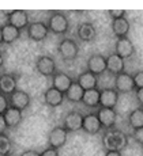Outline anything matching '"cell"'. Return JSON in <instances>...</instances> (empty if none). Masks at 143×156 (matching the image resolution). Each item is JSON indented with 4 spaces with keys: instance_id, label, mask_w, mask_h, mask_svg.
Masks as SVG:
<instances>
[{
    "instance_id": "16",
    "label": "cell",
    "mask_w": 143,
    "mask_h": 156,
    "mask_svg": "<svg viewBox=\"0 0 143 156\" xmlns=\"http://www.w3.org/2000/svg\"><path fill=\"white\" fill-rule=\"evenodd\" d=\"M119 97H120V94H119L115 88L101 90V95H100V107L115 109V107L117 106Z\"/></svg>"
},
{
    "instance_id": "23",
    "label": "cell",
    "mask_w": 143,
    "mask_h": 156,
    "mask_svg": "<svg viewBox=\"0 0 143 156\" xmlns=\"http://www.w3.org/2000/svg\"><path fill=\"white\" fill-rule=\"evenodd\" d=\"M130 22L127 18H121V19L112 20V31L117 38H124L127 37L130 31Z\"/></svg>"
},
{
    "instance_id": "3",
    "label": "cell",
    "mask_w": 143,
    "mask_h": 156,
    "mask_svg": "<svg viewBox=\"0 0 143 156\" xmlns=\"http://www.w3.org/2000/svg\"><path fill=\"white\" fill-rule=\"evenodd\" d=\"M57 52L66 61H72L79 55V46L72 38H63L57 45Z\"/></svg>"
},
{
    "instance_id": "34",
    "label": "cell",
    "mask_w": 143,
    "mask_h": 156,
    "mask_svg": "<svg viewBox=\"0 0 143 156\" xmlns=\"http://www.w3.org/2000/svg\"><path fill=\"white\" fill-rule=\"evenodd\" d=\"M8 129L7 124H6V119H4V115L0 114V134H6V130Z\"/></svg>"
},
{
    "instance_id": "24",
    "label": "cell",
    "mask_w": 143,
    "mask_h": 156,
    "mask_svg": "<svg viewBox=\"0 0 143 156\" xmlns=\"http://www.w3.org/2000/svg\"><path fill=\"white\" fill-rule=\"evenodd\" d=\"M2 29H3V41L7 45H11V44H14L15 41H18L21 34H22L21 30H18L17 27H14V26L8 25V23H4V25L2 26Z\"/></svg>"
},
{
    "instance_id": "28",
    "label": "cell",
    "mask_w": 143,
    "mask_h": 156,
    "mask_svg": "<svg viewBox=\"0 0 143 156\" xmlns=\"http://www.w3.org/2000/svg\"><path fill=\"white\" fill-rule=\"evenodd\" d=\"M14 144L7 134H0V156H10Z\"/></svg>"
},
{
    "instance_id": "9",
    "label": "cell",
    "mask_w": 143,
    "mask_h": 156,
    "mask_svg": "<svg viewBox=\"0 0 143 156\" xmlns=\"http://www.w3.org/2000/svg\"><path fill=\"white\" fill-rule=\"evenodd\" d=\"M83 118L85 115L81 114L77 110H71L66 114L64 119H63V128L67 132H78L82 129L83 125Z\"/></svg>"
},
{
    "instance_id": "33",
    "label": "cell",
    "mask_w": 143,
    "mask_h": 156,
    "mask_svg": "<svg viewBox=\"0 0 143 156\" xmlns=\"http://www.w3.org/2000/svg\"><path fill=\"white\" fill-rule=\"evenodd\" d=\"M41 156H60V154H59V149L48 147L47 149H44V151L41 152Z\"/></svg>"
},
{
    "instance_id": "30",
    "label": "cell",
    "mask_w": 143,
    "mask_h": 156,
    "mask_svg": "<svg viewBox=\"0 0 143 156\" xmlns=\"http://www.w3.org/2000/svg\"><path fill=\"white\" fill-rule=\"evenodd\" d=\"M126 14H127L126 10H109V11H108V15L112 18V20L126 18Z\"/></svg>"
},
{
    "instance_id": "38",
    "label": "cell",
    "mask_w": 143,
    "mask_h": 156,
    "mask_svg": "<svg viewBox=\"0 0 143 156\" xmlns=\"http://www.w3.org/2000/svg\"><path fill=\"white\" fill-rule=\"evenodd\" d=\"M3 65H4V55H3V52L0 50V71H2Z\"/></svg>"
},
{
    "instance_id": "12",
    "label": "cell",
    "mask_w": 143,
    "mask_h": 156,
    "mask_svg": "<svg viewBox=\"0 0 143 156\" xmlns=\"http://www.w3.org/2000/svg\"><path fill=\"white\" fill-rule=\"evenodd\" d=\"M115 53L119 57H121L123 60L131 58V57L135 55V46H134L132 41L128 37L117 38L116 45H115Z\"/></svg>"
},
{
    "instance_id": "18",
    "label": "cell",
    "mask_w": 143,
    "mask_h": 156,
    "mask_svg": "<svg viewBox=\"0 0 143 156\" xmlns=\"http://www.w3.org/2000/svg\"><path fill=\"white\" fill-rule=\"evenodd\" d=\"M77 37L83 42H93L97 37V30L93 23L83 22L78 26L77 29Z\"/></svg>"
},
{
    "instance_id": "8",
    "label": "cell",
    "mask_w": 143,
    "mask_h": 156,
    "mask_svg": "<svg viewBox=\"0 0 143 156\" xmlns=\"http://www.w3.org/2000/svg\"><path fill=\"white\" fill-rule=\"evenodd\" d=\"M115 90L119 94H128L136 90L135 82H134V75H130L127 72L117 75L115 77Z\"/></svg>"
},
{
    "instance_id": "29",
    "label": "cell",
    "mask_w": 143,
    "mask_h": 156,
    "mask_svg": "<svg viewBox=\"0 0 143 156\" xmlns=\"http://www.w3.org/2000/svg\"><path fill=\"white\" fill-rule=\"evenodd\" d=\"M10 107V101H8V97H6V95H3L2 92H0V114H4L7 112V109Z\"/></svg>"
},
{
    "instance_id": "4",
    "label": "cell",
    "mask_w": 143,
    "mask_h": 156,
    "mask_svg": "<svg viewBox=\"0 0 143 156\" xmlns=\"http://www.w3.org/2000/svg\"><path fill=\"white\" fill-rule=\"evenodd\" d=\"M6 23L14 26L18 30H25L27 29V26L30 25V19H29V12L23 10H15L6 12Z\"/></svg>"
},
{
    "instance_id": "15",
    "label": "cell",
    "mask_w": 143,
    "mask_h": 156,
    "mask_svg": "<svg viewBox=\"0 0 143 156\" xmlns=\"http://www.w3.org/2000/svg\"><path fill=\"white\" fill-rule=\"evenodd\" d=\"M102 124L100 118L97 117V113H89L85 115L83 125H82V130H85L89 134H97L102 130Z\"/></svg>"
},
{
    "instance_id": "6",
    "label": "cell",
    "mask_w": 143,
    "mask_h": 156,
    "mask_svg": "<svg viewBox=\"0 0 143 156\" xmlns=\"http://www.w3.org/2000/svg\"><path fill=\"white\" fill-rule=\"evenodd\" d=\"M67 139H68V132L63 126H55L48 134V147L60 149L66 145Z\"/></svg>"
},
{
    "instance_id": "36",
    "label": "cell",
    "mask_w": 143,
    "mask_h": 156,
    "mask_svg": "<svg viewBox=\"0 0 143 156\" xmlns=\"http://www.w3.org/2000/svg\"><path fill=\"white\" fill-rule=\"evenodd\" d=\"M21 156H41V152L36 151V149H26L21 154Z\"/></svg>"
},
{
    "instance_id": "20",
    "label": "cell",
    "mask_w": 143,
    "mask_h": 156,
    "mask_svg": "<svg viewBox=\"0 0 143 156\" xmlns=\"http://www.w3.org/2000/svg\"><path fill=\"white\" fill-rule=\"evenodd\" d=\"M77 83L85 91H89V90H96L98 86V76L94 73H91L89 71H83L81 75L78 76Z\"/></svg>"
},
{
    "instance_id": "13",
    "label": "cell",
    "mask_w": 143,
    "mask_h": 156,
    "mask_svg": "<svg viewBox=\"0 0 143 156\" xmlns=\"http://www.w3.org/2000/svg\"><path fill=\"white\" fill-rule=\"evenodd\" d=\"M97 117L100 118L102 126H104L106 130H108V129H113L117 122V113L115 109L98 107V110H97Z\"/></svg>"
},
{
    "instance_id": "27",
    "label": "cell",
    "mask_w": 143,
    "mask_h": 156,
    "mask_svg": "<svg viewBox=\"0 0 143 156\" xmlns=\"http://www.w3.org/2000/svg\"><path fill=\"white\" fill-rule=\"evenodd\" d=\"M128 124L134 130L143 128V107H136L128 114Z\"/></svg>"
},
{
    "instance_id": "32",
    "label": "cell",
    "mask_w": 143,
    "mask_h": 156,
    "mask_svg": "<svg viewBox=\"0 0 143 156\" xmlns=\"http://www.w3.org/2000/svg\"><path fill=\"white\" fill-rule=\"evenodd\" d=\"M132 137L135 139V141L138 144H141V145H143V128L141 129H135L132 133Z\"/></svg>"
},
{
    "instance_id": "17",
    "label": "cell",
    "mask_w": 143,
    "mask_h": 156,
    "mask_svg": "<svg viewBox=\"0 0 143 156\" xmlns=\"http://www.w3.org/2000/svg\"><path fill=\"white\" fill-rule=\"evenodd\" d=\"M74 82L75 80L72 79L70 75L64 73V72H56L52 77V87H55L56 90H59V91L63 92V94H66Z\"/></svg>"
},
{
    "instance_id": "21",
    "label": "cell",
    "mask_w": 143,
    "mask_h": 156,
    "mask_svg": "<svg viewBox=\"0 0 143 156\" xmlns=\"http://www.w3.org/2000/svg\"><path fill=\"white\" fill-rule=\"evenodd\" d=\"M124 68H126V62L121 57H119L116 53H112L106 57V71L111 72L113 75H120L124 72Z\"/></svg>"
},
{
    "instance_id": "14",
    "label": "cell",
    "mask_w": 143,
    "mask_h": 156,
    "mask_svg": "<svg viewBox=\"0 0 143 156\" xmlns=\"http://www.w3.org/2000/svg\"><path fill=\"white\" fill-rule=\"evenodd\" d=\"M18 90V79L14 73H2L0 75V92L6 97H10Z\"/></svg>"
},
{
    "instance_id": "25",
    "label": "cell",
    "mask_w": 143,
    "mask_h": 156,
    "mask_svg": "<svg viewBox=\"0 0 143 156\" xmlns=\"http://www.w3.org/2000/svg\"><path fill=\"white\" fill-rule=\"evenodd\" d=\"M100 95H101V91H100L98 88L85 91L82 103L86 107H90V109H96V107L98 109L100 107Z\"/></svg>"
},
{
    "instance_id": "1",
    "label": "cell",
    "mask_w": 143,
    "mask_h": 156,
    "mask_svg": "<svg viewBox=\"0 0 143 156\" xmlns=\"http://www.w3.org/2000/svg\"><path fill=\"white\" fill-rule=\"evenodd\" d=\"M128 137L119 129H108L102 134V145L106 151H123L127 147Z\"/></svg>"
},
{
    "instance_id": "2",
    "label": "cell",
    "mask_w": 143,
    "mask_h": 156,
    "mask_svg": "<svg viewBox=\"0 0 143 156\" xmlns=\"http://www.w3.org/2000/svg\"><path fill=\"white\" fill-rule=\"evenodd\" d=\"M47 26L49 29V31L53 33V34L64 35L68 33L70 22L64 12H62V11H52L49 14V18H48Z\"/></svg>"
},
{
    "instance_id": "35",
    "label": "cell",
    "mask_w": 143,
    "mask_h": 156,
    "mask_svg": "<svg viewBox=\"0 0 143 156\" xmlns=\"http://www.w3.org/2000/svg\"><path fill=\"white\" fill-rule=\"evenodd\" d=\"M135 95H136V101H138L139 106L143 107V88H139L135 91Z\"/></svg>"
},
{
    "instance_id": "11",
    "label": "cell",
    "mask_w": 143,
    "mask_h": 156,
    "mask_svg": "<svg viewBox=\"0 0 143 156\" xmlns=\"http://www.w3.org/2000/svg\"><path fill=\"white\" fill-rule=\"evenodd\" d=\"M86 68L87 71L94 75H102L106 72V57H104L100 53H94L91 55L86 61Z\"/></svg>"
},
{
    "instance_id": "19",
    "label": "cell",
    "mask_w": 143,
    "mask_h": 156,
    "mask_svg": "<svg viewBox=\"0 0 143 156\" xmlns=\"http://www.w3.org/2000/svg\"><path fill=\"white\" fill-rule=\"evenodd\" d=\"M66 95L56 90L55 87H49L47 91L44 92V103L49 107H57L64 102Z\"/></svg>"
},
{
    "instance_id": "5",
    "label": "cell",
    "mask_w": 143,
    "mask_h": 156,
    "mask_svg": "<svg viewBox=\"0 0 143 156\" xmlns=\"http://www.w3.org/2000/svg\"><path fill=\"white\" fill-rule=\"evenodd\" d=\"M27 37L32 41L36 42H41V41L47 40L48 34H49V29H48L47 23L44 22H30V25L26 29Z\"/></svg>"
},
{
    "instance_id": "37",
    "label": "cell",
    "mask_w": 143,
    "mask_h": 156,
    "mask_svg": "<svg viewBox=\"0 0 143 156\" xmlns=\"http://www.w3.org/2000/svg\"><path fill=\"white\" fill-rule=\"evenodd\" d=\"M104 156H123L120 151H106Z\"/></svg>"
},
{
    "instance_id": "7",
    "label": "cell",
    "mask_w": 143,
    "mask_h": 156,
    "mask_svg": "<svg viewBox=\"0 0 143 156\" xmlns=\"http://www.w3.org/2000/svg\"><path fill=\"white\" fill-rule=\"evenodd\" d=\"M36 71L45 77H53L56 73V62L51 56H40L36 60Z\"/></svg>"
},
{
    "instance_id": "39",
    "label": "cell",
    "mask_w": 143,
    "mask_h": 156,
    "mask_svg": "<svg viewBox=\"0 0 143 156\" xmlns=\"http://www.w3.org/2000/svg\"><path fill=\"white\" fill-rule=\"evenodd\" d=\"M3 44H4V41H3V29L0 26V45H3Z\"/></svg>"
},
{
    "instance_id": "31",
    "label": "cell",
    "mask_w": 143,
    "mask_h": 156,
    "mask_svg": "<svg viewBox=\"0 0 143 156\" xmlns=\"http://www.w3.org/2000/svg\"><path fill=\"white\" fill-rule=\"evenodd\" d=\"M134 82H135L136 90L143 88V71H138L134 75Z\"/></svg>"
},
{
    "instance_id": "22",
    "label": "cell",
    "mask_w": 143,
    "mask_h": 156,
    "mask_svg": "<svg viewBox=\"0 0 143 156\" xmlns=\"http://www.w3.org/2000/svg\"><path fill=\"white\" fill-rule=\"evenodd\" d=\"M4 119H6V124H7L8 129H14L17 126H19V124L22 122V112L15 107H8L7 112L4 114Z\"/></svg>"
},
{
    "instance_id": "26",
    "label": "cell",
    "mask_w": 143,
    "mask_h": 156,
    "mask_svg": "<svg viewBox=\"0 0 143 156\" xmlns=\"http://www.w3.org/2000/svg\"><path fill=\"white\" fill-rule=\"evenodd\" d=\"M66 99L72 102V103H78V102H82L83 99V95H85V90L82 88L81 86L77 83V80H75L74 83H72V86L68 88V91L66 92Z\"/></svg>"
},
{
    "instance_id": "10",
    "label": "cell",
    "mask_w": 143,
    "mask_h": 156,
    "mask_svg": "<svg viewBox=\"0 0 143 156\" xmlns=\"http://www.w3.org/2000/svg\"><path fill=\"white\" fill-rule=\"evenodd\" d=\"M8 101H10V106L11 107H15V109L23 112V110H26L27 107L30 106L32 97H30V95L27 94L26 91L18 88L17 91L13 92V94L8 97Z\"/></svg>"
}]
</instances>
